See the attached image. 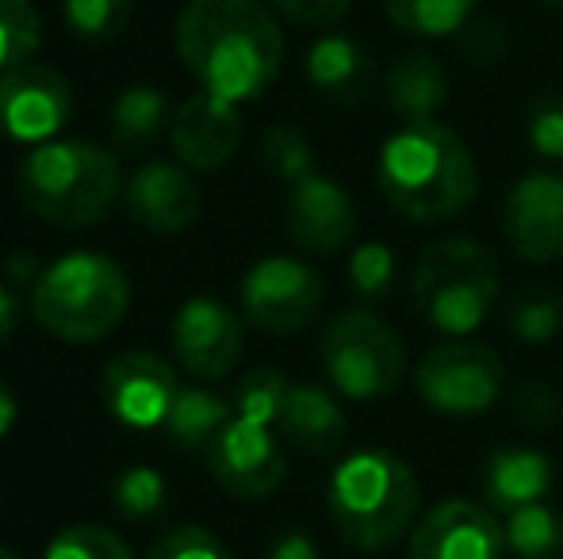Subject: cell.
I'll use <instances>...</instances> for the list:
<instances>
[{
  "instance_id": "cell-12",
  "label": "cell",
  "mask_w": 563,
  "mask_h": 559,
  "mask_svg": "<svg viewBox=\"0 0 563 559\" xmlns=\"http://www.w3.org/2000/svg\"><path fill=\"white\" fill-rule=\"evenodd\" d=\"M173 357L200 380H223L245 353V318L216 295H192L169 326Z\"/></svg>"
},
{
  "instance_id": "cell-28",
  "label": "cell",
  "mask_w": 563,
  "mask_h": 559,
  "mask_svg": "<svg viewBox=\"0 0 563 559\" xmlns=\"http://www.w3.org/2000/svg\"><path fill=\"white\" fill-rule=\"evenodd\" d=\"M288 391L291 383L280 368H253L234 388V414L257 425H276L284 414V403H288Z\"/></svg>"
},
{
  "instance_id": "cell-37",
  "label": "cell",
  "mask_w": 563,
  "mask_h": 559,
  "mask_svg": "<svg viewBox=\"0 0 563 559\" xmlns=\"http://www.w3.org/2000/svg\"><path fill=\"white\" fill-rule=\"evenodd\" d=\"M456 46L472 66L487 69V66H498L510 51V35L498 20H472L464 31L456 35Z\"/></svg>"
},
{
  "instance_id": "cell-10",
  "label": "cell",
  "mask_w": 563,
  "mask_h": 559,
  "mask_svg": "<svg viewBox=\"0 0 563 559\" xmlns=\"http://www.w3.org/2000/svg\"><path fill=\"white\" fill-rule=\"evenodd\" d=\"M69 115L74 89L62 69L46 62H23L0 74V135L23 146H43L66 131Z\"/></svg>"
},
{
  "instance_id": "cell-7",
  "label": "cell",
  "mask_w": 563,
  "mask_h": 559,
  "mask_svg": "<svg viewBox=\"0 0 563 559\" xmlns=\"http://www.w3.org/2000/svg\"><path fill=\"white\" fill-rule=\"evenodd\" d=\"M319 360L330 388L349 403H376L399 391L407 376V349L399 334L368 306L341 311L319 337Z\"/></svg>"
},
{
  "instance_id": "cell-24",
  "label": "cell",
  "mask_w": 563,
  "mask_h": 559,
  "mask_svg": "<svg viewBox=\"0 0 563 559\" xmlns=\"http://www.w3.org/2000/svg\"><path fill=\"white\" fill-rule=\"evenodd\" d=\"M230 418H234V411H230V403L219 395V391H211V388H180V395H177V403H173L165 429H169V437L177 440V445L208 448Z\"/></svg>"
},
{
  "instance_id": "cell-26",
  "label": "cell",
  "mask_w": 563,
  "mask_h": 559,
  "mask_svg": "<svg viewBox=\"0 0 563 559\" xmlns=\"http://www.w3.org/2000/svg\"><path fill=\"white\" fill-rule=\"evenodd\" d=\"M506 552L514 559H560L563 556V514L549 502H537L506 517Z\"/></svg>"
},
{
  "instance_id": "cell-33",
  "label": "cell",
  "mask_w": 563,
  "mask_h": 559,
  "mask_svg": "<svg viewBox=\"0 0 563 559\" xmlns=\"http://www.w3.org/2000/svg\"><path fill=\"white\" fill-rule=\"evenodd\" d=\"M62 15L85 43H112L131 20V0H62Z\"/></svg>"
},
{
  "instance_id": "cell-43",
  "label": "cell",
  "mask_w": 563,
  "mask_h": 559,
  "mask_svg": "<svg viewBox=\"0 0 563 559\" xmlns=\"http://www.w3.org/2000/svg\"><path fill=\"white\" fill-rule=\"evenodd\" d=\"M15 422H20V403H15L12 388H8V383H0V440L15 429Z\"/></svg>"
},
{
  "instance_id": "cell-9",
  "label": "cell",
  "mask_w": 563,
  "mask_h": 559,
  "mask_svg": "<svg viewBox=\"0 0 563 559\" xmlns=\"http://www.w3.org/2000/svg\"><path fill=\"white\" fill-rule=\"evenodd\" d=\"M327 280L303 257H265L242 277L238 303L253 329L273 337L303 334L322 311Z\"/></svg>"
},
{
  "instance_id": "cell-11",
  "label": "cell",
  "mask_w": 563,
  "mask_h": 559,
  "mask_svg": "<svg viewBox=\"0 0 563 559\" xmlns=\"http://www.w3.org/2000/svg\"><path fill=\"white\" fill-rule=\"evenodd\" d=\"M503 234L518 261H563V169H529L510 185L503 203Z\"/></svg>"
},
{
  "instance_id": "cell-40",
  "label": "cell",
  "mask_w": 563,
  "mask_h": 559,
  "mask_svg": "<svg viewBox=\"0 0 563 559\" xmlns=\"http://www.w3.org/2000/svg\"><path fill=\"white\" fill-rule=\"evenodd\" d=\"M265 559H322V556H319V545H314L311 533L288 529V533H280L273 545H268Z\"/></svg>"
},
{
  "instance_id": "cell-5",
  "label": "cell",
  "mask_w": 563,
  "mask_h": 559,
  "mask_svg": "<svg viewBox=\"0 0 563 559\" xmlns=\"http://www.w3.org/2000/svg\"><path fill=\"white\" fill-rule=\"evenodd\" d=\"M131 311L126 269L108 254L77 249L46 265L31 288L35 322L66 345H97L123 326Z\"/></svg>"
},
{
  "instance_id": "cell-23",
  "label": "cell",
  "mask_w": 563,
  "mask_h": 559,
  "mask_svg": "<svg viewBox=\"0 0 563 559\" xmlns=\"http://www.w3.org/2000/svg\"><path fill=\"white\" fill-rule=\"evenodd\" d=\"M173 100L169 92L154 89V85H131L115 97L112 104V135L119 146L139 149L154 142L173 123Z\"/></svg>"
},
{
  "instance_id": "cell-42",
  "label": "cell",
  "mask_w": 563,
  "mask_h": 559,
  "mask_svg": "<svg viewBox=\"0 0 563 559\" xmlns=\"http://www.w3.org/2000/svg\"><path fill=\"white\" fill-rule=\"evenodd\" d=\"M20 318H23V306H20V295L12 291V283L0 280V345L20 329Z\"/></svg>"
},
{
  "instance_id": "cell-30",
  "label": "cell",
  "mask_w": 563,
  "mask_h": 559,
  "mask_svg": "<svg viewBox=\"0 0 563 559\" xmlns=\"http://www.w3.org/2000/svg\"><path fill=\"white\" fill-rule=\"evenodd\" d=\"M43 43V20L31 0H0V74L35 58Z\"/></svg>"
},
{
  "instance_id": "cell-22",
  "label": "cell",
  "mask_w": 563,
  "mask_h": 559,
  "mask_svg": "<svg viewBox=\"0 0 563 559\" xmlns=\"http://www.w3.org/2000/svg\"><path fill=\"white\" fill-rule=\"evenodd\" d=\"M338 399V391H327L319 383H291L288 403H284V414L276 425H280V433L291 445L327 456L349 433V418Z\"/></svg>"
},
{
  "instance_id": "cell-44",
  "label": "cell",
  "mask_w": 563,
  "mask_h": 559,
  "mask_svg": "<svg viewBox=\"0 0 563 559\" xmlns=\"http://www.w3.org/2000/svg\"><path fill=\"white\" fill-rule=\"evenodd\" d=\"M0 559H23V556H20V552H12V548L0 545Z\"/></svg>"
},
{
  "instance_id": "cell-16",
  "label": "cell",
  "mask_w": 563,
  "mask_h": 559,
  "mask_svg": "<svg viewBox=\"0 0 563 559\" xmlns=\"http://www.w3.org/2000/svg\"><path fill=\"white\" fill-rule=\"evenodd\" d=\"M284 231H288V238L311 257L341 254L356 234L353 195H349L334 177L314 169L311 177L288 185Z\"/></svg>"
},
{
  "instance_id": "cell-14",
  "label": "cell",
  "mask_w": 563,
  "mask_h": 559,
  "mask_svg": "<svg viewBox=\"0 0 563 559\" xmlns=\"http://www.w3.org/2000/svg\"><path fill=\"white\" fill-rule=\"evenodd\" d=\"M208 468L227 494L245 502L268 499L288 476V460L276 440L273 425H257L245 418H230L208 448Z\"/></svg>"
},
{
  "instance_id": "cell-45",
  "label": "cell",
  "mask_w": 563,
  "mask_h": 559,
  "mask_svg": "<svg viewBox=\"0 0 563 559\" xmlns=\"http://www.w3.org/2000/svg\"><path fill=\"white\" fill-rule=\"evenodd\" d=\"M541 4L544 8H560V12H563V0H541Z\"/></svg>"
},
{
  "instance_id": "cell-25",
  "label": "cell",
  "mask_w": 563,
  "mask_h": 559,
  "mask_svg": "<svg viewBox=\"0 0 563 559\" xmlns=\"http://www.w3.org/2000/svg\"><path fill=\"white\" fill-rule=\"evenodd\" d=\"M384 12L415 38H456L475 20V0H384Z\"/></svg>"
},
{
  "instance_id": "cell-1",
  "label": "cell",
  "mask_w": 563,
  "mask_h": 559,
  "mask_svg": "<svg viewBox=\"0 0 563 559\" xmlns=\"http://www.w3.org/2000/svg\"><path fill=\"white\" fill-rule=\"evenodd\" d=\"M177 54L200 92L242 108L280 77L284 31L265 0H188L177 15Z\"/></svg>"
},
{
  "instance_id": "cell-29",
  "label": "cell",
  "mask_w": 563,
  "mask_h": 559,
  "mask_svg": "<svg viewBox=\"0 0 563 559\" xmlns=\"http://www.w3.org/2000/svg\"><path fill=\"white\" fill-rule=\"evenodd\" d=\"M506 329L521 345H533V349L556 342V334L563 329V295H552V291H529V295H521L506 311Z\"/></svg>"
},
{
  "instance_id": "cell-18",
  "label": "cell",
  "mask_w": 563,
  "mask_h": 559,
  "mask_svg": "<svg viewBox=\"0 0 563 559\" xmlns=\"http://www.w3.org/2000/svg\"><path fill=\"white\" fill-rule=\"evenodd\" d=\"M126 211L154 234H180L200 219L203 195L180 161H146L123 185Z\"/></svg>"
},
{
  "instance_id": "cell-19",
  "label": "cell",
  "mask_w": 563,
  "mask_h": 559,
  "mask_svg": "<svg viewBox=\"0 0 563 559\" xmlns=\"http://www.w3.org/2000/svg\"><path fill=\"white\" fill-rule=\"evenodd\" d=\"M483 506L510 517L537 502H549L556 487V463L549 452L529 445H503L483 460L479 471Z\"/></svg>"
},
{
  "instance_id": "cell-4",
  "label": "cell",
  "mask_w": 563,
  "mask_h": 559,
  "mask_svg": "<svg viewBox=\"0 0 563 559\" xmlns=\"http://www.w3.org/2000/svg\"><path fill=\"white\" fill-rule=\"evenodd\" d=\"M15 185L31 215L66 231H81L97 226L115 208L123 195V172L119 157L100 142L54 138L23 157Z\"/></svg>"
},
{
  "instance_id": "cell-34",
  "label": "cell",
  "mask_w": 563,
  "mask_h": 559,
  "mask_svg": "<svg viewBox=\"0 0 563 559\" xmlns=\"http://www.w3.org/2000/svg\"><path fill=\"white\" fill-rule=\"evenodd\" d=\"M165 494H169V487H165L162 471L139 463V468H126L115 476L112 506L126 522H146V517H154L165 506Z\"/></svg>"
},
{
  "instance_id": "cell-38",
  "label": "cell",
  "mask_w": 563,
  "mask_h": 559,
  "mask_svg": "<svg viewBox=\"0 0 563 559\" xmlns=\"http://www.w3.org/2000/svg\"><path fill=\"white\" fill-rule=\"evenodd\" d=\"M514 411H518V418L526 425H533V429H552L563 418V399L549 383H521L518 399H514Z\"/></svg>"
},
{
  "instance_id": "cell-27",
  "label": "cell",
  "mask_w": 563,
  "mask_h": 559,
  "mask_svg": "<svg viewBox=\"0 0 563 559\" xmlns=\"http://www.w3.org/2000/svg\"><path fill=\"white\" fill-rule=\"evenodd\" d=\"M345 277L356 295L368 299V303H379V299H387L399 288V254L387 242H361L349 254Z\"/></svg>"
},
{
  "instance_id": "cell-8",
  "label": "cell",
  "mask_w": 563,
  "mask_h": 559,
  "mask_svg": "<svg viewBox=\"0 0 563 559\" xmlns=\"http://www.w3.org/2000/svg\"><path fill=\"white\" fill-rule=\"evenodd\" d=\"M506 383L503 357L467 337H445L415 368V388L430 411L445 418H475L498 403Z\"/></svg>"
},
{
  "instance_id": "cell-39",
  "label": "cell",
  "mask_w": 563,
  "mask_h": 559,
  "mask_svg": "<svg viewBox=\"0 0 563 559\" xmlns=\"http://www.w3.org/2000/svg\"><path fill=\"white\" fill-rule=\"evenodd\" d=\"M273 12H280L284 20L303 23V27H330V23L345 20V12L353 8V0H268Z\"/></svg>"
},
{
  "instance_id": "cell-32",
  "label": "cell",
  "mask_w": 563,
  "mask_h": 559,
  "mask_svg": "<svg viewBox=\"0 0 563 559\" xmlns=\"http://www.w3.org/2000/svg\"><path fill=\"white\" fill-rule=\"evenodd\" d=\"M261 161L284 180V185H296V180L311 177L319 165H314V146L299 127L288 123H276L261 135Z\"/></svg>"
},
{
  "instance_id": "cell-21",
  "label": "cell",
  "mask_w": 563,
  "mask_h": 559,
  "mask_svg": "<svg viewBox=\"0 0 563 559\" xmlns=\"http://www.w3.org/2000/svg\"><path fill=\"white\" fill-rule=\"evenodd\" d=\"M384 100L402 123L438 120V112L449 100L445 66L426 51L399 54L384 74Z\"/></svg>"
},
{
  "instance_id": "cell-17",
  "label": "cell",
  "mask_w": 563,
  "mask_h": 559,
  "mask_svg": "<svg viewBox=\"0 0 563 559\" xmlns=\"http://www.w3.org/2000/svg\"><path fill=\"white\" fill-rule=\"evenodd\" d=\"M169 146L188 172H219L242 146V115L227 100L196 92L173 112Z\"/></svg>"
},
{
  "instance_id": "cell-13",
  "label": "cell",
  "mask_w": 563,
  "mask_h": 559,
  "mask_svg": "<svg viewBox=\"0 0 563 559\" xmlns=\"http://www.w3.org/2000/svg\"><path fill=\"white\" fill-rule=\"evenodd\" d=\"M180 388L177 368L157 353H119L108 360L100 376V399L104 411L126 429H157L169 422V411L177 403Z\"/></svg>"
},
{
  "instance_id": "cell-2",
  "label": "cell",
  "mask_w": 563,
  "mask_h": 559,
  "mask_svg": "<svg viewBox=\"0 0 563 559\" xmlns=\"http://www.w3.org/2000/svg\"><path fill=\"white\" fill-rule=\"evenodd\" d=\"M376 185L410 223H445L475 203L479 165L467 142L445 123H402L379 146Z\"/></svg>"
},
{
  "instance_id": "cell-41",
  "label": "cell",
  "mask_w": 563,
  "mask_h": 559,
  "mask_svg": "<svg viewBox=\"0 0 563 559\" xmlns=\"http://www.w3.org/2000/svg\"><path fill=\"white\" fill-rule=\"evenodd\" d=\"M38 277H43V265L31 254H12L4 261V280L12 283V288H35Z\"/></svg>"
},
{
  "instance_id": "cell-36",
  "label": "cell",
  "mask_w": 563,
  "mask_h": 559,
  "mask_svg": "<svg viewBox=\"0 0 563 559\" xmlns=\"http://www.w3.org/2000/svg\"><path fill=\"white\" fill-rule=\"evenodd\" d=\"M146 559H230L227 545L203 525H177L154 540Z\"/></svg>"
},
{
  "instance_id": "cell-6",
  "label": "cell",
  "mask_w": 563,
  "mask_h": 559,
  "mask_svg": "<svg viewBox=\"0 0 563 559\" xmlns=\"http://www.w3.org/2000/svg\"><path fill=\"white\" fill-rule=\"evenodd\" d=\"M498 303V265L475 238H438L415 265V306L441 337H467Z\"/></svg>"
},
{
  "instance_id": "cell-35",
  "label": "cell",
  "mask_w": 563,
  "mask_h": 559,
  "mask_svg": "<svg viewBox=\"0 0 563 559\" xmlns=\"http://www.w3.org/2000/svg\"><path fill=\"white\" fill-rule=\"evenodd\" d=\"M526 142L541 161L563 165V92H544L526 108Z\"/></svg>"
},
{
  "instance_id": "cell-3",
  "label": "cell",
  "mask_w": 563,
  "mask_h": 559,
  "mask_svg": "<svg viewBox=\"0 0 563 559\" xmlns=\"http://www.w3.org/2000/svg\"><path fill=\"white\" fill-rule=\"evenodd\" d=\"M338 537L356 552H387L410 537L422 514V483L402 456L387 448L349 452L327 487Z\"/></svg>"
},
{
  "instance_id": "cell-20",
  "label": "cell",
  "mask_w": 563,
  "mask_h": 559,
  "mask_svg": "<svg viewBox=\"0 0 563 559\" xmlns=\"http://www.w3.org/2000/svg\"><path fill=\"white\" fill-rule=\"evenodd\" d=\"M303 74L322 97L349 108L364 104V97L376 85V66H372L368 51L353 35H341V31H330V35L314 38L307 46Z\"/></svg>"
},
{
  "instance_id": "cell-31",
  "label": "cell",
  "mask_w": 563,
  "mask_h": 559,
  "mask_svg": "<svg viewBox=\"0 0 563 559\" xmlns=\"http://www.w3.org/2000/svg\"><path fill=\"white\" fill-rule=\"evenodd\" d=\"M43 559H134V552L115 529H108V525L77 522V525H66V529L46 545Z\"/></svg>"
},
{
  "instance_id": "cell-15",
  "label": "cell",
  "mask_w": 563,
  "mask_h": 559,
  "mask_svg": "<svg viewBox=\"0 0 563 559\" xmlns=\"http://www.w3.org/2000/svg\"><path fill=\"white\" fill-rule=\"evenodd\" d=\"M506 533L498 514L479 502L445 499L415 522L407 559H503Z\"/></svg>"
}]
</instances>
